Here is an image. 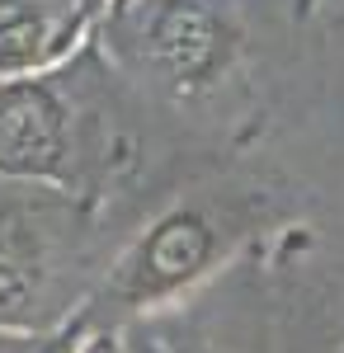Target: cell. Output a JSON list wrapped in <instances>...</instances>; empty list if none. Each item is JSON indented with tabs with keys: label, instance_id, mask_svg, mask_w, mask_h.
Listing matches in <instances>:
<instances>
[{
	"label": "cell",
	"instance_id": "9c48e42d",
	"mask_svg": "<svg viewBox=\"0 0 344 353\" xmlns=\"http://www.w3.org/2000/svg\"><path fill=\"white\" fill-rule=\"evenodd\" d=\"M123 5H128V0H108V14H113V10H123ZM104 14V19H108Z\"/></svg>",
	"mask_w": 344,
	"mask_h": 353
},
{
	"label": "cell",
	"instance_id": "6da1fadb",
	"mask_svg": "<svg viewBox=\"0 0 344 353\" xmlns=\"http://www.w3.org/2000/svg\"><path fill=\"white\" fill-rule=\"evenodd\" d=\"M108 264L95 193L0 179V334L85 325Z\"/></svg>",
	"mask_w": 344,
	"mask_h": 353
},
{
	"label": "cell",
	"instance_id": "277c9868",
	"mask_svg": "<svg viewBox=\"0 0 344 353\" xmlns=\"http://www.w3.org/2000/svg\"><path fill=\"white\" fill-rule=\"evenodd\" d=\"M108 24L123 57L175 99L217 90L245 52L240 0H128Z\"/></svg>",
	"mask_w": 344,
	"mask_h": 353
},
{
	"label": "cell",
	"instance_id": "7a4b0ae2",
	"mask_svg": "<svg viewBox=\"0 0 344 353\" xmlns=\"http://www.w3.org/2000/svg\"><path fill=\"white\" fill-rule=\"evenodd\" d=\"M250 236V212L240 203L180 198L146 221L108 264L99 297L90 301V330H123L193 301L212 278H222Z\"/></svg>",
	"mask_w": 344,
	"mask_h": 353
},
{
	"label": "cell",
	"instance_id": "52a82bcc",
	"mask_svg": "<svg viewBox=\"0 0 344 353\" xmlns=\"http://www.w3.org/2000/svg\"><path fill=\"white\" fill-rule=\"evenodd\" d=\"M85 330L90 325H71L57 334H0V353H76Z\"/></svg>",
	"mask_w": 344,
	"mask_h": 353
},
{
	"label": "cell",
	"instance_id": "8992f818",
	"mask_svg": "<svg viewBox=\"0 0 344 353\" xmlns=\"http://www.w3.org/2000/svg\"><path fill=\"white\" fill-rule=\"evenodd\" d=\"M118 334L128 353H240V344H231V325L203 301V292L175 311L133 321Z\"/></svg>",
	"mask_w": 344,
	"mask_h": 353
},
{
	"label": "cell",
	"instance_id": "5b68a950",
	"mask_svg": "<svg viewBox=\"0 0 344 353\" xmlns=\"http://www.w3.org/2000/svg\"><path fill=\"white\" fill-rule=\"evenodd\" d=\"M104 14L108 0H0V85L71 66Z\"/></svg>",
	"mask_w": 344,
	"mask_h": 353
},
{
	"label": "cell",
	"instance_id": "ba28073f",
	"mask_svg": "<svg viewBox=\"0 0 344 353\" xmlns=\"http://www.w3.org/2000/svg\"><path fill=\"white\" fill-rule=\"evenodd\" d=\"M76 353H128V349H123V334L118 330H85Z\"/></svg>",
	"mask_w": 344,
	"mask_h": 353
},
{
	"label": "cell",
	"instance_id": "30bf717a",
	"mask_svg": "<svg viewBox=\"0 0 344 353\" xmlns=\"http://www.w3.org/2000/svg\"><path fill=\"white\" fill-rule=\"evenodd\" d=\"M330 353H344V339H340V344H335V349H330Z\"/></svg>",
	"mask_w": 344,
	"mask_h": 353
},
{
	"label": "cell",
	"instance_id": "3957f363",
	"mask_svg": "<svg viewBox=\"0 0 344 353\" xmlns=\"http://www.w3.org/2000/svg\"><path fill=\"white\" fill-rule=\"evenodd\" d=\"M76 61L52 76L0 85V179L95 193L104 123L76 81ZM99 198V193H95Z\"/></svg>",
	"mask_w": 344,
	"mask_h": 353
}]
</instances>
